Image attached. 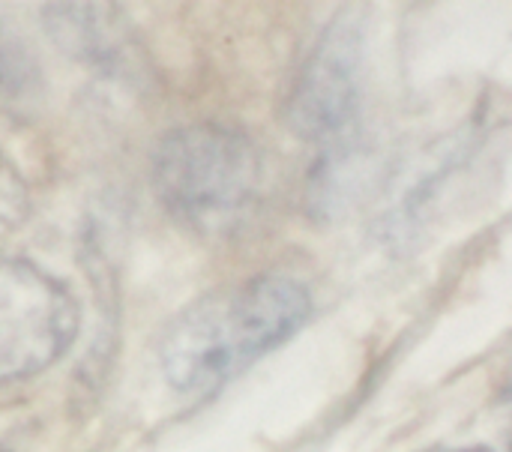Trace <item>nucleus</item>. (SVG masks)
Returning <instances> with one entry per match:
<instances>
[{"instance_id": "nucleus-1", "label": "nucleus", "mask_w": 512, "mask_h": 452, "mask_svg": "<svg viewBox=\"0 0 512 452\" xmlns=\"http://www.w3.org/2000/svg\"><path fill=\"white\" fill-rule=\"evenodd\" d=\"M312 315L303 282L279 273L186 306L159 342L165 381L180 393H210L291 339Z\"/></svg>"}, {"instance_id": "nucleus-2", "label": "nucleus", "mask_w": 512, "mask_h": 452, "mask_svg": "<svg viewBox=\"0 0 512 452\" xmlns=\"http://www.w3.org/2000/svg\"><path fill=\"white\" fill-rule=\"evenodd\" d=\"M264 177L258 144L225 123L171 129L153 150L150 180L162 207L207 240H225L255 219Z\"/></svg>"}, {"instance_id": "nucleus-3", "label": "nucleus", "mask_w": 512, "mask_h": 452, "mask_svg": "<svg viewBox=\"0 0 512 452\" xmlns=\"http://www.w3.org/2000/svg\"><path fill=\"white\" fill-rule=\"evenodd\" d=\"M75 333L78 306L69 288L24 258H0V384L54 366Z\"/></svg>"}, {"instance_id": "nucleus-4", "label": "nucleus", "mask_w": 512, "mask_h": 452, "mask_svg": "<svg viewBox=\"0 0 512 452\" xmlns=\"http://www.w3.org/2000/svg\"><path fill=\"white\" fill-rule=\"evenodd\" d=\"M363 75V12L342 9L318 36L312 54L300 66L285 120L288 129L315 144H339L354 138Z\"/></svg>"}, {"instance_id": "nucleus-5", "label": "nucleus", "mask_w": 512, "mask_h": 452, "mask_svg": "<svg viewBox=\"0 0 512 452\" xmlns=\"http://www.w3.org/2000/svg\"><path fill=\"white\" fill-rule=\"evenodd\" d=\"M42 21L54 45L69 57L96 66L102 72H117L132 66V27L117 6L102 3H48Z\"/></svg>"}, {"instance_id": "nucleus-6", "label": "nucleus", "mask_w": 512, "mask_h": 452, "mask_svg": "<svg viewBox=\"0 0 512 452\" xmlns=\"http://www.w3.org/2000/svg\"><path fill=\"white\" fill-rule=\"evenodd\" d=\"M30 216V192L18 168L0 156V243L9 240Z\"/></svg>"}, {"instance_id": "nucleus-7", "label": "nucleus", "mask_w": 512, "mask_h": 452, "mask_svg": "<svg viewBox=\"0 0 512 452\" xmlns=\"http://www.w3.org/2000/svg\"><path fill=\"white\" fill-rule=\"evenodd\" d=\"M36 78V66L24 42L0 21V90L24 93Z\"/></svg>"}, {"instance_id": "nucleus-8", "label": "nucleus", "mask_w": 512, "mask_h": 452, "mask_svg": "<svg viewBox=\"0 0 512 452\" xmlns=\"http://www.w3.org/2000/svg\"><path fill=\"white\" fill-rule=\"evenodd\" d=\"M459 452H495V450H489V447H471V450H459Z\"/></svg>"}]
</instances>
